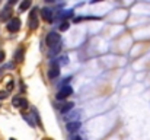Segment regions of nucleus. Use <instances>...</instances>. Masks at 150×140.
Segmentation results:
<instances>
[{"mask_svg": "<svg viewBox=\"0 0 150 140\" xmlns=\"http://www.w3.org/2000/svg\"><path fill=\"white\" fill-rule=\"evenodd\" d=\"M31 7V0H25V1H22L21 4H19V12H25L26 9H29Z\"/></svg>", "mask_w": 150, "mask_h": 140, "instance_id": "obj_13", "label": "nucleus"}, {"mask_svg": "<svg viewBox=\"0 0 150 140\" xmlns=\"http://www.w3.org/2000/svg\"><path fill=\"white\" fill-rule=\"evenodd\" d=\"M73 140H83V139H82L80 136H76V137H74V139H73Z\"/></svg>", "mask_w": 150, "mask_h": 140, "instance_id": "obj_21", "label": "nucleus"}, {"mask_svg": "<svg viewBox=\"0 0 150 140\" xmlns=\"http://www.w3.org/2000/svg\"><path fill=\"white\" fill-rule=\"evenodd\" d=\"M22 60H23V57H22V48H19V50L16 51V61L21 63Z\"/></svg>", "mask_w": 150, "mask_h": 140, "instance_id": "obj_17", "label": "nucleus"}, {"mask_svg": "<svg viewBox=\"0 0 150 140\" xmlns=\"http://www.w3.org/2000/svg\"><path fill=\"white\" fill-rule=\"evenodd\" d=\"M79 115H80V109H73V111L64 114V120H66L67 123H73V121H77Z\"/></svg>", "mask_w": 150, "mask_h": 140, "instance_id": "obj_4", "label": "nucleus"}, {"mask_svg": "<svg viewBox=\"0 0 150 140\" xmlns=\"http://www.w3.org/2000/svg\"><path fill=\"white\" fill-rule=\"evenodd\" d=\"M80 121H73V123H67V126H66V129H67V131L69 133H76L79 129H80Z\"/></svg>", "mask_w": 150, "mask_h": 140, "instance_id": "obj_8", "label": "nucleus"}, {"mask_svg": "<svg viewBox=\"0 0 150 140\" xmlns=\"http://www.w3.org/2000/svg\"><path fill=\"white\" fill-rule=\"evenodd\" d=\"M9 140H16V139H13V137H12V139H9Z\"/></svg>", "mask_w": 150, "mask_h": 140, "instance_id": "obj_22", "label": "nucleus"}, {"mask_svg": "<svg viewBox=\"0 0 150 140\" xmlns=\"http://www.w3.org/2000/svg\"><path fill=\"white\" fill-rule=\"evenodd\" d=\"M7 29L10 32H18L21 29V19L19 18H12L9 22H7Z\"/></svg>", "mask_w": 150, "mask_h": 140, "instance_id": "obj_3", "label": "nucleus"}, {"mask_svg": "<svg viewBox=\"0 0 150 140\" xmlns=\"http://www.w3.org/2000/svg\"><path fill=\"white\" fill-rule=\"evenodd\" d=\"M60 50H61V44H60V45H57V47H54V48H50V55H55Z\"/></svg>", "mask_w": 150, "mask_h": 140, "instance_id": "obj_16", "label": "nucleus"}, {"mask_svg": "<svg viewBox=\"0 0 150 140\" xmlns=\"http://www.w3.org/2000/svg\"><path fill=\"white\" fill-rule=\"evenodd\" d=\"M12 105L16 107V108H26V107H28V101L23 99V98L15 96V98L12 99Z\"/></svg>", "mask_w": 150, "mask_h": 140, "instance_id": "obj_6", "label": "nucleus"}, {"mask_svg": "<svg viewBox=\"0 0 150 140\" xmlns=\"http://www.w3.org/2000/svg\"><path fill=\"white\" fill-rule=\"evenodd\" d=\"M45 43H47V45L50 47V48H54V47L61 44V37L57 32H50L47 35V38H45Z\"/></svg>", "mask_w": 150, "mask_h": 140, "instance_id": "obj_1", "label": "nucleus"}, {"mask_svg": "<svg viewBox=\"0 0 150 140\" xmlns=\"http://www.w3.org/2000/svg\"><path fill=\"white\" fill-rule=\"evenodd\" d=\"M0 19H1V21H7V22L12 19V10H10V6H9V4H7L6 9L3 10V13H0Z\"/></svg>", "mask_w": 150, "mask_h": 140, "instance_id": "obj_9", "label": "nucleus"}, {"mask_svg": "<svg viewBox=\"0 0 150 140\" xmlns=\"http://www.w3.org/2000/svg\"><path fill=\"white\" fill-rule=\"evenodd\" d=\"M23 120H25V121H26V123H28L29 126H32V127L35 126V123H34V121L31 120V117H29V115H23Z\"/></svg>", "mask_w": 150, "mask_h": 140, "instance_id": "obj_18", "label": "nucleus"}, {"mask_svg": "<svg viewBox=\"0 0 150 140\" xmlns=\"http://www.w3.org/2000/svg\"><path fill=\"white\" fill-rule=\"evenodd\" d=\"M71 93H73V88L69 86V85H66V86H63V88L60 89V92L57 93V99H64V98H67V96L71 95Z\"/></svg>", "mask_w": 150, "mask_h": 140, "instance_id": "obj_5", "label": "nucleus"}, {"mask_svg": "<svg viewBox=\"0 0 150 140\" xmlns=\"http://www.w3.org/2000/svg\"><path fill=\"white\" fill-rule=\"evenodd\" d=\"M69 26H70V23H69L67 21H64V22H61V25H60V31H61V32H64V31H67V29H69Z\"/></svg>", "mask_w": 150, "mask_h": 140, "instance_id": "obj_15", "label": "nucleus"}, {"mask_svg": "<svg viewBox=\"0 0 150 140\" xmlns=\"http://www.w3.org/2000/svg\"><path fill=\"white\" fill-rule=\"evenodd\" d=\"M57 76H60V67L58 66H52L48 70V77L50 79H55Z\"/></svg>", "mask_w": 150, "mask_h": 140, "instance_id": "obj_12", "label": "nucleus"}, {"mask_svg": "<svg viewBox=\"0 0 150 140\" xmlns=\"http://www.w3.org/2000/svg\"><path fill=\"white\" fill-rule=\"evenodd\" d=\"M28 25L31 29H37L38 28V9L34 7L29 12V18H28Z\"/></svg>", "mask_w": 150, "mask_h": 140, "instance_id": "obj_2", "label": "nucleus"}, {"mask_svg": "<svg viewBox=\"0 0 150 140\" xmlns=\"http://www.w3.org/2000/svg\"><path fill=\"white\" fill-rule=\"evenodd\" d=\"M41 16H42L44 21L50 22V21H52V10L48 9V7H44V9L41 10Z\"/></svg>", "mask_w": 150, "mask_h": 140, "instance_id": "obj_11", "label": "nucleus"}, {"mask_svg": "<svg viewBox=\"0 0 150 140\" xmlns=\"http://www.w3.org/2000/svg\"><path fill=\"white\" fill-rule=\"evenodd\" d=\"M6 96H7V93L6 92H0V99H4Z\"/></svg>", "mask_w": 150, "mask_h": 140, "instance_id": "obj_20", "label": "nucleus"}, {"mask_svg": "<svg viewBox=\"0 0 150 140\" xmlns=\"http://www.w3.org/2000/svg\"><path fill=\"white\" fill-rule=\"evenodd\" d=\"M70 16H73V10H63L61 13H60V18H70Z\"/></svg>", "mask_w": 150, "mask_h": 140, "instance_id": "obj_14", "label": "nucleus"}, {"mask_svg": "<svg viewBox=\"0 0 150 140\" xmlns=\"http://www.w3.org/2000/svg\"><path fill=\"white\" fill-rule=\"evenodd\" d=\"M44 140H51V139H44Z\"/></svg>", "mask_w": 150, "mask_h": 140, "instance_id": "obj_23", "label": "nucleus"}, {"mask_svg": "<svg viewBox=\"0 0 150 140\" xmlns=\"http://www.w3.org/2000/svg\"><path fill=\"white\" fill-rule=\"evenodd\" d=\"M73 108H74V104H73V102H66V104H63V105L58 107V109H60L63 114H67V112L73 111Z\"/></svg>", "mask_w": 150, "mask_h": 140, "instance_id": "obj_10", "label": "nucleus"}, {"mask_svg": "<svg viewBox=\"0 0 150 140\" xmlns=\"http://www.w3.org/2000/svg\"><path fill=\"white\" fill-rule=\"evenodd\" d=\"M4 57H6L4 51H0V63H1V61H4Z\"/></svg>", "mask_w": 150, "mask_h": 140, "instance_id": "obj_19", "label": "nucleus"}, {"mask_svg": "<svg viewBox=\"0 0 150 140\" xmlns=\"http://www.w3.org/2000/svg\"><path fill=\"white\" fill-rule=\"evenodd\" d=\"M69 63V58H67V55H58L55 60H51V66H58V67H61V66H66Z\"/></svg>", "mask_w": 150, "mask_h": 140, "instance_id": "obj_7", "label": "nucleus"}]
</instances>
